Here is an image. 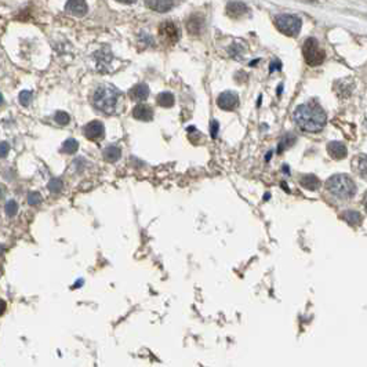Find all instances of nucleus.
<instances>
[{"label":"nucleus","instance_id":"1","mask_svg":"<svg viewBox=\"0 0 367 367\" xmlns=\"http://www.w3.org/2000/svg\"><path fill=\"white\" fill-rule=\"evenodd\" d=\"M294 123L305 133H319L323 130L327 116L325 111L313 102L300 105L293 113Z\"/></svg>","mask_w":367,"mask_h":367},{"label":"nucleus","instance_id":"2","mask_svg":"<svg viewBox=\"0 0 367 367\" xmlns=\"http://www.w3.org/2000/svg\"><path fill=\"white\" fill-rule=\"evenodd\" d=\"M120 100L122 93L112 84H101L93 96L94 106L106 115H112L116 112Z\"/></svg>","mask_w":367,"mask_h":367},{"label":"nucleus","instance_id":"3","mask_svg":"<svg viewBox=\"0 0 367 367\" xmlns=\"http://www.w3.org/2000/svg\"><path fill=\"white\" fill-rule=\"evenodd\" d=\"M326 188L332 195L341 200H348L356 194V185L346 174H335L326 182Z\"/></svg>","mask_w":367,"mask_h":367},{"label":"nucleus","instance_id":"4","mask_svg":"<svg viewBox=\"0 0 367 367\" xmlns=\"http://www.w3.org/2000/svg\"><path fill=\"white\" fill-rule=\"evenodd\" d=\"M302 54H304L305 63L309 67H319L323 64L326 58L325 50L320 47L319 42L315 37H308L302 46Z\"/></svg>","mask_w":367,"mask_h":367},{"label":"nucleus","instance_id":"5","mask_svg":"<svg viewBox=\"0 0 367 367\" xmlns=\"http://www.w3.org/2000/svg\"><path fill=\"white\" fill-rule=\"evenodd\" d=\"M275 25L280 33L290 37H296L301 31L302 22L297 15L293 14H280L275 18Z\"/></svg>","mask_w":367,"mask_h":367},{"label":"nucleus","instance_id":"6","mask_svg":"<svg viewBox=\"0 0 367 367\" xmlns=\"http://www.w3.org/2000/svg\"><path fill=\"white\" fill-rule=\"evenodd\" d=\"M159 35L163 42L170 43V44L178 42V39H180L178 28H177V25L171 21H165L160 24Z\"/></svg>","mask_w":367,"mask_h":367},{"label":"nucleus","instance_id":"7","mask_svg":"<svg viewBox=\"0 0 367 367\" xmlns=\"http://www.w3.org/2000/svg\"><path fill=\"white\" fill-rule=\"evenodd\" d=\"M217 105L224 111H235L239 106V96L235 91H224L217 98Z\"/></svg>","mask_w":367,"mask_h":367},{"label":"nucleus","instance_id":"8","mask_svg":"<svg viewBox=\"0 0 367 367\" xmlns=\"http://www.w3.org/2000/svg\"><path fill=\"white\" fill-rule=\"evenodd\" d=\"M83 133L84 135L89 139H91V141H100V139L104 138L105 135L104 125L100 120H93V122L84 126Z\"/></svg>","mask_w":367,"mask_h":367},{"label":"nucleus","instance_id":"9","mask_svg":"<svg viewBox=\"0 0 367 367\" xmlns=\"http://www.w3.org/2000/svg\"><path fill=\"white\" fill-rule=\"evenodd\" d=\"M65 11L72 17L82 18V17L87 14L89 6H87L86 0H68L67 4H65Z\"/></svg>","mask_w":367,"mask_h":367},{"label":"nucleus","instance_id":"10","mask_svg":"<svg viewBox=\"0 0 367 367\" xmlns=\"http://www.w3.org/2000/svg\"><path fill=\"white\" fill-rule=\"evenodd\" d=\"M246 13H247V6L244 3H242V1L234 0V1H229L228 4H227V14L232 20H239Z\"/></svg>","mask_w":367,"mask_h":367},{"label":"nucleus","instance_id":"11","mask_svg":"<svg viewBox=\"0 0 367 367\" xmlns=\"http://www.w3.org/2000/svg\"><path fill=\"white\" fill-rule=\"evenodd\" d=\"M133 116L137 120L142 122H151L153 119V109L146 104H138L134 106L133 109Z\"/></svg>","mask_w":367,"mask_h":367},{"label":"nucleus","instance_id":"12","mask_svg":"<svg viewBox=\"0 0 367 367\" xmlns=\"http://www.w3.org/2000/svg\"><path fill=\"white\" fill-rule=\"evenodd\" d=\"M146 6L156 13H167L174 6V0H146Z\"/></svg>","mask_w":367,"mask_h":367},{"label":"nucleus","instance_id":"13","mask_svg":"<svg viewBox=\"0 0 367 367\" xmlns=\"http://www.w3.org/2000/svg\"><path fill=\"white\" fill-rule=\"evenodd\" d=\"M327 152H329V155L332 156L333 159H344L346 156V146L342 142L333 141V142L327 144Z\"/></svg>","mask_w":367,"mask_h":367},{"label":"nucleus","instance_id":"14","mask_svg":"<svg viewBox=\"0 0 367 367\" xmlns=\"http://www.w3.org/2000/svg\"><path fill=\"white\" fill-rule=\"evenodd\" d=\"M129 96L134 101H145L146 98L149 97V87L145 83L135 84L132 90H130Z\"/></svg>","mask_w":367,"mask_h":367},{"label":"nucleus","instance_id":"15","mask_svg":"<svg viewBox=\"0 0 367 367\" xmlns=\"http://www.w3.org/2000/svg\"><path fill=\"white\" fill-rule=\"evenodd\" d=\"M204 27V21L199 15H191L187 21V29L191 35H199Z\"/></svg>","mask_w":367,"mask_h":367},{"label":"nucleus","instance_id":"16","mask_svg":"<svg viewBox=\"0 0 367 367\" xmlns=\"http://www.w3.org/2000/svg\"><path fill=\"white\" fill-rule=\"evenodd\" d=\"M300 184L305 188V189H308V191H316L320 187V181L316 175H313V174H305L302 175L301 178H300Z\"/></svg>","mask_w":367,"mask_h":367},{"label":"nucleus","instance_id":"17","mask_svg":"<svg viewBox=\"0 0 367 367\" xmlns=\"http://www.w3.org/2000/svg\"><path fill=\"white\" fill-rule=\"evenodd\" d=\"M102 156H104V159L106 162H111V163H115V162H118L120 159V156H122V151H120V148L118 145H111L105 146L104 152H102Z\"/></svg>","mask_w":367,"mask_h":367},{"label":"nucleus","instance_id":"18","mask_svg":"<svg viewBox=\"0 0 367 367\" xmlns=\"http://www.w3.org/2000/svg\"><path fill=\"white\" fill-rule=\"evenodd\" d=\"M355 165V168H356V171L359 174L360 177L363 178V180L367 181V156L366 155H360L356 158V162L353 163Z\"/></svg>","mask_w":367,"mask_h":367},{"label":"nucleus","instance_id":"19","mask_svg":"<svg viewBox=\"0 0 367 367\" xmlns=\"http://www.w3.org/2000/svg\"><path fill=\"white\" fill-rule=\"evenodd\" d=\"M174 96L171 93H168V91H165V93H160L158 98H156V102L160 105V106H163V108H171L174 105Z\"/></svg>","mask_w":367,"mask_h":367},{"label":"nucleus","instance_id":"20","mask_svg":"<svg viewBox=\"0 0 367 367\" xmlns=\"http://www.w3.org/2000/svg\"><path fill=\"white\" fill-rule=\"evenodd\" d=\"M342 220L348 222L349 225H352V227L362 224V217H360L358 211H345L344 215H342Z\"/></svg>","mask_w":367,"mask_h":367},{"label":"nucleus","instance_id":"21","mask_svg":"<svg viewBox=\"0 0 367 367\" xmlns=\"http://www.w3.org/2000/svg\"><path fill=\"white\" fill-rule=\"evenodd\" d=\"M79 148V142L75 138H68L63 144V152L67 155H72L75 153Z\"/></svg>","mask_w":367,"mask_h":367},{"label":"nucleus","instance_id":"22","mask_svg":"<svg viewBox=\"0 0 367 367\" xmlns=\"http://www.w3.org/2000/svg\"><path fill=\"white\" fill-rule=\"evenodd\" d=\"M47 188H49L50 192H61L64 188V182L60 178H53L50 180V182L47 184Z\"/></svg>","mask_w":367,"mask_h":367},{"label":"nucleus","instance_id":"23","mask_svg":"<svg viewBox=\"0 0 367 367\" xmlns=\"http://www.w3.org/2000/svg\"><path fill=\"white\" fill-rule=\"evenodd\" d=\"M54 120H56L57 123L60 126H65V125H68L69 123V115L67 113V112H64V111H58L54 115Z\"/></svg>","mask_w":367,"mask_h":367},{"label":"nucleus","instance_id":"24","mask_svg":"<svg viewBox=\"0 0 367 367\" xmlns=\"http://www.w3.org/2000/svg\"><path fill=\"white\" fill-rule=\"evenodd\" d=\"M4 210H6V214L8 217H14L18 213V203L15 200H8L4 206Z\"/></svg>","mask_w":367,"mask_h":367},{"label":"nucleus","instance_id":"25","mask_svg":"<svg viewBox=\"0 0 367 367\" xmlns=\"http://www.w3.org/2000/svg\"><path fill=\"white\" fill-rule=\"evenodd\" d=\"M31 101H32V93L28 90L21 91V94H20V102H21L24 106H28L31 104Z\"/></svg>","mask_w":367,"mask_h":367},{"label":"nucleus","instance_id":"26","mask_svg":"<svg viewBox=\"0 0 367 367\" xmlns=\"http://www.w3.org/2000/svg\"><path fill=\"white\" fill-rule=\"evenodd\" d=\"M28 203L32 206H36V204H39V203H42V195L39 194V192H31L28 195Z\"/></svg>","mask_w":367,"mask_h":367},{"label":"nucleus","instance_id":"27","mask_svg":"<svg viewBox=\"0 0 367 367\" xmlns=\"http://www.w3.org/2000/svg\"><path fill=\"white\" fill-rule=\"evenodd\" d=\"M218 130H220V125L217 120H213L211 122V126H210V134L213 138H217V134H218Z\"/></svg>","mask_w":367,"mask_h":367},{"label":"nucleus","instance_id":"28","mask_svg":"<svg viewBox=\"0 0 367 367\" xmlns=\"http://www.w3.org/2000/svg\"><path fill=\"white\" fill-rule=\"evenodd\" d=\"M8 149H10V148H8V144L6 141H3V142H1V158H6V156H7Z\"/></svg>","mask_w":367,"mask_h":367},{"label":"nucleus","instance_id":"29","mask_svg":"<svg viewBox=\"0 0 367 367\" xmlns=\"http://www.w3.org/2000/svg\"><path fill=\"white\" fill-rule=\"evenodd\" d=\"M280 67H282V65H280V63H279V61H276V63H272V64H270L269 70H270V72H273L275 69L279 70V69H280Z\"/></svg>","mask_w":367,"mask_h":367},{"label":"nucleus","instance_id":"30","mask_svg":"<svg viewBox=\"0 0 367 367\" xmlns=\"http://www.w3.org/2000/svg\"><path fill=\"white\" fill-rule=\"evenodd\" d=\"M119 3H123V4H134L137 0H116Z\"/></svg>","mask_w":367,"mask_h":367},{"label":"nucleus","instance_id":"31","mask_svg":"<svg viewBox=\"0 0 367 367\" xmlns=\"http://www.w3.org/2000/svg\"><path fill=\"white\" fill-rule=\"evenodd\" d=\"M363 204H365V208H366V213H367V194L365 195V199H363Z\"/></svg>","mask_w":367,"mask_h":367}]
</instances>
